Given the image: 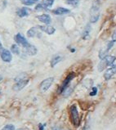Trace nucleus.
<instances>
[{
  "label": "nucleus",
  "instance_id": "29",
  "mask_svg": "<svg viewBox=\"0 0 116 130\" xmlns=\"http://www.w3.org/2000/svg\"><path fill=\"white\" fill-rule=\"evenodd\" d=\"M3 44H2V43H1V41H0V50H1V49H3Z\"/></svg>",
  "mask_w": 116,
  "mask_h": 130
},
{
  "label": "nucleus",
  "instance_id": "21",
  "mask_svg": "<svg viewBox=\"0 0 116 130\" xmlns=\"http://www.w3.org/2000/svg\"><path fill=\"white\" fill-rule=\"evenodd\" d=\"M54 2H55V0H43L42 3L47 7H51L52 5H53Z\"/></svg>",
  "mask_w": 116,
  "mask_h": 130
},
{
  "label": "nucleus",
  "instance_id": "6",
  "mask_svg": "<svg viewBox=\"0 0 116 130\" xmlns=\"http://www.w3.org/2000/svg\"><path fill=\"white\" fill-rule=\"evenodd\" d=\"M14 39H15V41H16V43L17 44H19V45L22 46L24 48L27 47H29V45H30L29 43L27 41V39H26L21 34H20V33H18L17 35H16Z\"/></svg>",
  "mask_w": 116,
  "mask_h": 130
},
{
  "label": "nucleus",
  "instance_id": "1",
  "mask_svg": "<svg viewBox=\"0 0 116 130\" xmlns=\"http://www.w3.org/2000/svg\"><path fill=\"white\" fill-rule=\"evenodd\" d=\"M116 61V57L112 55H107L106 57L101 60V61L98 64V70L100 72L103 71L105 69H106L108 66H111L114 65V61Z\"/></svg>",
  "mask_w": 116,
  "mask_h": 130
},
{
  "label": "nucleus",
  "instance_id": "32",
  "mask_svg": "<svg viewBox=\"0 0 116 130\" xmlns=\"http://www.w3.org/2000/svg\"><path fill=\"white\" fill-rule=\"evenodd\" d=\"M18 130H23V129H21V128H20V129H18Z\"/></svg>",
  "mask_w": 116,
  "mask_h": 130
},
{
  "label": "nucleus",
  "instance_id": "27",
  "mask_svg": "<svg viewBox=\"0 0 116 130\" xmlns=\"http://www.w3.org/2000/svg\"><path fill=\"white\" fill-rule=\"evenodd\" d=\"M44 127H45V124H39V130H44Z\"/></svg>",
  "mask_w": 116,
  "mask_h": 130
},
{
  "label": "nucleus",
  "instance_id": "19",
  "mask_svg": "<svg viewBox=\"0 0 116 130\" xmlns=\"http://www.w3.org/2000/svg\"><path fill=\"white\" fill-rule=\"evenodd\" d=\"M22 4H24L25 6H32L34 4H35L37 2H39V0H20Z\"/></svg>",
  "mask_w": 116,
  "mask_h": 130
},
{
  "label": "nucleus",
  "instance_id": "28",
  "mask_svg": "<svg viewBox=\"0 0 116 130\" xmlns=\"http://www.w3.org/2000/svg\"><path fill=\"white\" fill-rule=\"evenodd\" d=\"M70 51L71 53H74V52H75V49H74V48H70Z\"/></svg>",
  "mask_w": 116,
  "mask_h": 130
},
{
  "label": "nucleus",
  "instance_id": "16",
  "mask_svg": "<svg viewBox=\"0 0 116 130\" xmlns=\"http://www.w3.org/2000/svg\"><path fill=\"white\" fill-rule=\"evenodd\" d=\"M91 29H92V27H91L90 24H88L85 26L83 33H82V39H87L89 37V35H90Z\"/></svg>",
  "mask_w": 116,
  "mask_h": 130
},
{
  "label": "nucleus",
  "instance_id": "11",
  "mask_svg": "<svg viewBox=\"0 0 116 130\" xmlns=\"http://www.w3.org/2000/svg\"><path fill=\"white\" fill-rule=\"evenodd\" d=\"M37 18H38V20L39 21H41L42 23L45 25H49L52 21V18L48 14H42L40 16L37 17Z\"/></svg>",
  "mask_w": 116,
  "mask_h": 130
},
{
  "label": "nucleus",
  "instance_id": "26",
  "mask_svg": "<svg viewBox=\"0 0 116 130\" xmlns=\"http://www.w3.org/2000/svg\"><path fill=\"white\" fill-rule=\"evenodd\" d=\"M112 40H113L114 42H116V30H114L113 32V34H112Z\"/></svg>",
  "mask_w": 116,
  "mask_h": 130
},
{
  "label": "nucleus",
  "instance_id": "12",
  "mask_svg": "<svg viewBox=\"0 0 116 130\" xmlns=\"http://www.w3.org/2000/svg\"><path fill=\"white\" fill-rule=\"evenodd\" d=\"M70 10L65 8V7H57L54 10H52V13L57 16H62V15H65L67 13H70Z\"/></svg>",
  "mask_w": 116,
  "mask_h": 130
},
{
  "label": "nucleus",
  "instance_id": "14",
  "mask_svg": "<svg viewBox=\"0 0 116 130\" xmlns=\"http://www.w3.org/2000/svg\"><path fill=\"white\" fill-rule=\"evenodd\" d=\"M29 9H28L27 7H21V8L16 11V15L21 18L29 16Z\"/></svg>",
  "mask_w": 116,
  "mask_h": 130
},
{
  "label": "nucleus",
  "instance_id": "13",
  "mask_svg": "<svg viewBox=\"0 0 116 130\" xmlns=\"http://www.w3.org/2000/svg\"><path fill=\"white\" fill-rule=\"evenodd\" d=\"M24 53L29 56H35L38 53V50H37V48L35 46H33L30 44L29 47L24 48Z\"/></svg>",
  "mask_w": 116,
  "mask_h": 130
},
{
  "label": "nucleus",
  "instance_id": "22",
  "mask_svg": "<svg viewBox=\"0 0 116 130\" xmlns=\"http://www.w3.org/2000/svg\"><path fill=\"white\" fill-rule=\"evenodd\" d=\"M35 11H37V12H40V11H43V10H46V9H47V7H45L42 3H38V4L36 5V7H35Z\"/></svg>",
  "mask_w": 116,
  "mask_h": 130
},
{
  "label": "nucleus",
  "instance_id": "25",
  "mask_svg": "<svg viewBox=\"0 0 116 130\" xmlns=\"http://www.w3.org/2000/svg\"><path fill=\"white\" fill-rule=\"evenodd\" d=\"M114 43L115 42H114L113 40H110V42H108V43H107V45H106V49L110 52V50L111 49L112 47H113V46H114Z\"/></svg>",
  "mask_w": 116,
  "mask_h": 130
},
{
  "label": "nucleus",
  "instance_id": "30",
  "mask_svg": "<svg viewBox=\"0 0 116 130\" xmlns=\"http://www.w3.org/2000/svg\"><path fill=\"white\" fill-rule=\"evenodd\" d=\"M52 130H60L57 127H53L52 128Z\"/></svg>",
  "mask_w": 116,
  "mask_h": 130
},
{
  "label": "nucleus",
  "instance_id": "17",
  "mask_svg": "<svg viewBox=\"0 0 116 130\" xmlns=\"http://www.w3.org/2000/svg\"><path fill=\"white\" fill-rule=\"evenodd\" d=\"M61 60H62V58H61V56L57 55V56H55V57H53L52 60H51V63H50V64H51V67L53 68L56 65H57L59 62H61Z\"/></svg>",
  "mask_w": 116,
  "mask_h": 130
},
{
  "label": "nucleus",
  "instance_id": "31",
  "mask_svg": "<svg viewBox=\"0 0 116 130\" xmlns=\"http://www.w3.org/2000/svg\"><path fill=\"white\" fill-rule=\"evenodd\" d=\"M2 79H3V76L0 75V81H2Z\"/></svg>",
  "mask_w": 116,
  "mask_h": 130
},
{
  "label": "nucleus",
  "instance_id": "20",
  "mask_svg": "<svg viewBox=\"0 0 116 130\" xmlns=\"http://www.w3.org/2000/svg\"><path fill=\"white\" fill-rule=\"evenodd\" d=\"M11 51H12V53L14 54H16V55L20 54V48L16 44H12V47H11Z\"/></svg>",
  "mask_w": 116,
  "mask_h": 130
},
{
  "label": "nucleus",
  "instance_id": "9",
  "mask_svg": "<svg viewBox=\"0 0 116 130\" xmlns=\"http://www.w3.org/2000/svg\"><path fill=\"white\" fill-rule=\"evenodd\" d=\"M38 28L40 29L41 31H43L46 34L52 35H53L54 33L56 32V29L53 26H51L49 25H39Z\"/></svg>",
  "mask_w": 116,
  "mask_h": 130
},
{
  "label": "nucleus",
  "instance_id": "4",
  "mask_svg": "<svg viewBox=\"0 0 116 130\" xmlns=\"http://www.w3.org/2000/svg\"><path fill=\"white\" fill-rule=\"evenodd\" d=\"M74 76H75V74H74V72H71L68 75H67L65 77V79H64V81H63V83L61 84V85L60 86V88H58V93L59 94H61L63 92L65 91V89L67 88V87H69V84H70L71 81L73 80V79L74 78Z\"/></svg>",
  "mask_w": 116,
  "mask_h": 130
},
{
  "label": "nucleus",
  "instance_id": "7",
  "mask_svg": "<svg viewBox=\"0 0 116 130\" xmlns=\"http://www.w3.org/2000/svg\"><path fill=\"white\" fill-rule=\"evenodd\" d=\"M0 57H1L2 60L4 62H10L12 59V56L11 54V52L5 48H3L0 51Z\"/></svg>",
  "mask_w": 116,
  "mask_h": 130
},
{
  "label": "nucleus",
  "instance_id": "2",
  "mask_svg": "<svg viewBox=\"0 0 116 130\" xmlns=\"http://www.w3.org/2000/svg\"><path fill=\"white\" fill-rule=\"evenodd\" d=\"M100 17V6L99 2L96 1L93 3L90 10V23H96Z\"/></svg>",
  "mask_w": 116,
  "mask_h": 130
},
{
  "label": "nucleus",
  "instance_id": "3",
  "mask_svg": "<svg viewBox=\"0 0 116 130\" xmlns=\"http://www.w3.org/2000/svg\"><path fill=\"white\" fill-rule=\"evenodd\" d=\"M70 120H71V122H72V124L75 126V127H78L80 124V118H79V115H78L77 106L75 105H73L70 106Z\"/></svg>",
  "mask_w": 116,
  "mask_h": 130
},
{
  "label": "nucleus",
  "instance_id": "5",
  "mask_svg": "<svg viewBox=\"0 0 116 130\" xmlns=\"http://www.w3.org/2000/svg\"><path fill=\"white\" fill-rule=\"evenodd\" d=\"M53 82H54V78L53 77H49V78H47V79H44L43 81H42V83L40 84V86H39L40 91L42 92H47L52 85Z\"/></svg>",
  "mask_w": 116,
  "mask_h": 130
},
{
  "label": "nucleus",
  "instance_id": "18",
  "mask_svg": "<svg viewBox=\"0 0 116 130\" xmlns=\"http://www.w3.org/2000/svg\"><path fill=\"white\" fill-rule=\"evenodd\" d=\"M65 3L68 5H70L74 7H76L78 6V4H79L80 0H65Z\"/></svg>",
  "mask_w": 116,
  "mask_h": 130
},
{
  "label": "nucleus",
  "instance_id": "10",
  "mask_svg": "<svg viewBox=\"0 0 116 130\" xmlns=\"http://www.w3.org/2000/svg\"><path fill=\"white\" fill-rule=\"evenodd\" d=\"M28 83H29V79H24L18 81V82H16V84L13 86V90L16 92L21 91V89H23L26 85L28 84Z\"/></svg>",
  "mask_w": 116,
  "mask_h": 130
},
{
  "label": "nucleus",
  "instance_id": "8",
  "mask_svg": "<svg viewBox=\"0 0 116 130\" xmlns=\"http://www.w3.org/2000/svg\"><path fill=\"white\" fill-rule=\"evenodd\" d=\"M116 74V65L111 66L109 69L106 70V72L104 74V78L106 80H110L112 77H113Z\"/></svg>",
  "mask_w": 116,
  "mask_h": 130
},
{
  "label": "nucleus",
  "instance_id": "15",
  "mask_svg": "<svg viewBox=\"0 0 116 130\" xmlns=\"http://www.w3.org/2000/svg\"><path fill=\"white\" fill-rule=\"evenodd\" d=\"M27 36L29 38H34L36 36H40V33L38 30L37 27H32L27 31Z\"/></svg>",
  "mask_w": 116,
  "mask_h": 130
},
{
  "label": "nucleus",
  "instance_id": "23",
  "mask_svg": "<svg viewBox=\"0 0 116 130\" xmlns=\"http://www.w3.org/2000/svg\"><path fill=\"white\" fill-rule=\"evenodd\" d=\"M97 92H98V89H97L96 87H92V91L90 92V93H89V95H90L91 96H94L97 94Z\"/></svg>",
  "mask_w": 116,
  "mask_h": 130
},
{
  "label": "nucleus",
  "instance_id": "24",
  "mask_svg": "<svg viewBox=\"0 0 116 130\" xmlns=\"http://www.w3.org/2000/svg\"><path fill=\"white\" fill-rule=\"evenodd\" d=\"M2 130H15V126L13 124H7L2 128Z\"/></svg>",
  "mask_w": 116,
  "mask_h": 130
}]
</instances>
